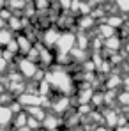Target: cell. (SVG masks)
Here are the masks:
<instances>
[{
	"mask_svg": "<svg viewBox=\"0 0 129 131\" xmlns=\"http://www.w3.org/2000/svg\"><path fill=\"white\" fill-rule=\"evenodd\" d=\"M51 89H58V90H62V92H67L69 87H73V83H71V76L62 71V69H55V71H48L46 73V78H44Z\"/></svg>",
	"mask_w": 129,
	"mask_h": 131,
	"instance_id": "1",
	"label": "cell"
},
{
	"mask_svg": "<svg viewBox=\"0 0 129 131\" xmlns=\"http://www.w3.org/2000/svg\"><path fill=\"white\" fill-rule=\"evenodd\" d=\"M74 43H76L74 34H60L58 43H57V48H58L60 55H69L74 50Z\"/></svg>",
	"mask_w": 129,
	"mask_h": 131,
	"instance_id": "2",
	"label": "cell"
},
{
	"mask_svg": "<svg viewBox=\"0 0 129 131\" xmlns=\"http://www.w3.org/2000/svg\"><path fill=\"white\" fill-rule=\"evenodd\" d=\"M18 69H20L23 78H36V74L39 73L36 62H32V60H28V59H21V60L18 62Z\"/></svg>",
	"mask_w": 129,
	"mask_h": 131,
	"instance_id": "3",
	"label": "cell"
},
{
	"mask_svg": "<svg viewBox=\"0 0 129 131\" xmlns=\"http://www.w3.org/2000/svg\"><path fill=\"white\" fill-rule=\"evenodd\" d=\"M43 101H46L43 96H39V94H28V92H23L20 94V105H25L27 108H30V106H39Z\"/></svg>",
	"mask_w": 129,
	"mask_h": 131,
	"instance_id": "4",
	"label": "cell"
},
{
	"mask_svg": "<svg viewBox=\"0 0 129 131\" xmlns=\"http://www.w3.org/2000/svg\"><path fill=\"white\" fill-rule=\"evenodd\" d=\"M13 119H14V112L11 106H0V126H7V124H11L13 122Z\"/></svg>",
	"mask_w": 129,
	"mask_h": 131,
	"instance_id": "5",
	"label": "cell"
},
{
	"mask_svg": "<svg viewBox=\"0 0 129 131\" xmlns=\"http://www.w3.org/2000/svg\"><path fill=\"white\" fill-rule=\"evenodd\" d=\"M58 37H60L58 30H55V28H50V30H46V34H44V44H46V48H51V46H55V44L58 43Z\"/></svg>",
	"mask_w": 129,
	"mask_h": 131,
	"instance_id": "6",
	"label": "cell"
},
{
	"mask_svg": "<svg viewBox=\"0 0 129 131\" xmlns=\"http://www.w3.org/2000/svg\"><path fill=\"white\" fill-rule=\"evenodd\" d=\"M16 43H18L20 51H21V53H25V55H27V53L34 48V46H32V41H30L28 37H23V36H18V37H16Z\"/></svg>",
	"mask_w": 129,
	"mask_h": 131,
	"instance_id": "7",
	"label": "cell"
},
{
	"mask_svg": "<svg viewBox=\"0 0 129 131\" xmlns=\"http://www.w3.org/2000/svg\"><path fill=\"white\" fill-rule=\"evenodd\" d=\"M67 106H69V99L67 97H62V99H58V101H55L51 105V108H53L55 113H64L65 110H67Z\"/></svg>",
	"mask_w": 129,
	"mask_h": 131,
	"instance_id": "8",
	"label": "cell"
},
{
	"mask_svg": "<svg viewBox=\"0 0 129 131\" xmlns=\"http://www.w3.org/2000/svg\"><path fill=\"white\" fill-rule=\"evenodd\" d=\"M27 112L30 113V117H34V119H37L39 122L46 119V112L43 108H39V106H30V108H27Z\"/></svg>",
	"mask_w": 129,
	"mask_h": 131,
	"instance_id": "9",
	"label": "cell"
},
{
	"mask_svg": "<svg viewBox=\"0 0 129 131\" xmlns=\"http://www.w3.org/2000/svg\"><path fill=\"white\" fill-rule=\"evenodd\" d=\"M57 124H58V121H57L53 115H46V119L43 121L44 129H48V131H53L55 128H57Z\"/></svg>",
	"mask_w": 129,
	"mask_h": 131,
	"instance_id": "10",
	"label": "cell"
},
{
	"mask_svg": "<svg viewBox=\"0 0 129 131\" xmlns=\"http://www.w3.org/2000/svg\"><path fill=\"white\" fill-rule=\"evenodd\" d=\"M106 46L110 48V50H119V48H120V39L113 36V37L106 39Z\"/></svg>",
	"mask_w": 129,
	"mask_h": 131,
	"instance_id": "11",
	"label": "cell"
},
{
	"mask_svg": "<svg viewBox=\"0 0 129 131\" xmlns=\"http://www.w3.org/2000/svg\"><path fill=\"white\" fill-rule=\"evenodd\" d=\"M99 30H101V36H103V37L110 39V37H113V30H115V28H111L110 25H103Z\"/></svg>",
	"mask_w": 129,
	"mask_h": 131,
	"instance_id": "12",
	"label": "cell"
},
{
	"mask_svg": "<svg viewBox=\"0 0 129 131\" xmlns=\"http://www.w3.org/2000/svg\"><path fill=\"white\" fill-rule=\"evenodd\" d=\"M11 41H13V39H11V34H9L5 28H4V30H0V44H5V46H7Z\"/></svg>",
	"mask_w": 129,
	"mask_h": 131,
	"instance_id": "13",
	"label": "cell"
},
{
	"mask_svg": "<svg viewBox=\"0 0 129 131\" xmlns=\"http://www.w3.org/2000/svg\"><path fill=\"white\" fill-rule=\"evenodd\" d=\"M115 4H117V7H119L120 11L129 13V0H115Z\"/></svg>",
	"mask_w": 129,
	"mask_h": 131,
	"instance_id": "14",
	"label": "cell"
},
{
	"mask_svg": "<svg viewBox=\"0 0 129 131\" xmlns=\"http://www.w3.org/2000/svg\"><path fill=\"white\" fill-rule=\"evenodd\" d=\"M117 117H119V115H115L113 112H108L104 119H106V122L110 124V126H115V124H117Z\"/></svg>",
	"mask_w": 129,
	"mask_h": 131,
	"instance_id": "15",
	"label": "cell"
},
{
	"mask_svg": "<svg viewBox=\"0 0 129 131\" xmlns=\"http://www.w3.org/2000/svg\"><path fill=\"white\" fill-rule=\"evenodd\" d=\"M108 25H110L111 28L120 27V25H122V18H115V16H111V18H108Z\"/></svg>",
	"mask_w": 129,
	"mask_h": 131,
	"instance_id": "16",
	"label": "cell"
},
{
	"mask_svg": "<svg viewBox=\"0 0 129 131\" xmlns=\"http://www.w3.org/2000/svg\"><path fill=\"white\" fill-rule=\"evenodd\" d=\"M27 128H30V129H36V128H39V121L37 119H34V117H30L28 121H27Z\"/></svg>",
	"mask_w": 129,
	"mask_h": 131,
	"instance_id": "17",
	"label": "cell"
},
{
	"mask_svg": "<svg viewBox=\"0 0 129 131\" xmlns=\"http://www.w3.org/2000/svg\"><path fill=\"white\" fill-rule=\"evenodd\" d=\"M119 99H120V103H122V105H129V90H126L124 94H120V96H119Z\"/></svg>",
	"mask_w": 129,
	"mask_h": 131,
	"instance_id": "18",
	"label": "cell"
},
{
	"mask_svg": "<svg viewBox=\"0 0 129 131\" xmlns=\"http://www.w3.org/2000/svg\"><path fill=\"white\" fill-rule=\"evenodd\" d=\"M92 21H94V20H92V18H88V16H85V18H83V20H81V27H83V28H87V27H90V25H92Z\"/></svg>",
	"mask_w": 129,
	"mask_h": 131,
	"instance_id": "19",
	"label": "cell"
},
{
	"mask_svg": "<svg viewBox=\"0 0 129 131\" xmlns=\"http://www.w3.org/2000/svg\"><path fill=\"white\" fill-rule=\"evenodd\" d=\"M124 87H126V89H127V90H129V76H127V78H126V80H124Z\"/></svg>",
	"mask_w": 129,
	"mask_h": 131,
	"instance_id": "20",
	"label": "cell"
},
{
	"mask_svg": "<svg viewBox=\"0 0 129 131\" xmlns=\"http://www.w3.org/2000/svg\"><path fill=\"white\" fill-rule=\"evenodd\" d=\"M18 131H32V129H30V128H27V126H25V128H20V129H18Z\"/></svg>",
	"mask_w": 129,
	"mask_h": 131,
	"instance_id": "21",
	"label": "cell"
},
{
	"mask_svg": "<svg viewBox=\"0 0 129 131\" xmlns=\"http://www.w3.org/2000/svg\"><path fill=\"white\" fill-rule=\"evenodd\" d=\"M117 131H129V128H117Z\"/></svg>",
	"mask_w": 129,
	"mask_h": 131,
	"instance_id": "22",
	"label": "cell"
},
{
	"mask_svg": "<svg viewBox=\"0 0 129 131\" xmlns=\"http://www.w3.org/2000/svg\"><path fill=\"white\" fill-rule=\"evenodd\" d=\"M0 131H7V129H5V128H0Z\"/></svg>",
	"mask_w": 129,
	"mask_h": 131,
	"instance_id": "23",
	"label": "cell"
}]
</instances>
